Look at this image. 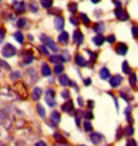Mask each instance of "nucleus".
Masks as SVG:
<instances>
[{
  "mask_svg": "<svg viewBox=\"0 0 138 146\" xmlns=\"http://www.w3.org/2000/svg\"><path fill=\"white\" fill-rule=\"evenodd\" d=\"M16 54V48L14 45H11V43H6L3 48H2V55L6 57V58H9V57H14Z\"/></svg>",
  "mask_w": 138,
  "mask_h": 146,
  "instance_id": "1",
  "label": "nucleus"
},
{
  "mask_svg": "<svg viewBox=\"0 0 138 146\" xmlns=\"http://www.w3.org/2000/svg\"><path fill=\"white\" fill-rule=\"evenodd\" d=\"M40 40L43 42V45H46L48 48H51L54 52H58V46H57V43L52 40L51 37H48L46 35H42V36H40Z\"/></svg>",
  "mask_w": 138,
  "mask_h": 146,
  "instance_id": "2",
  "label": "nucleus"
},
{
  "mask_svg": "<svg viewBox=\"0 0 138 146\" xmlns=\"http://www.w3.org/2000/svg\"><path fill=\"white\" fill-rule=\"evenodd\" d=\"M34 61V55H33L31 51H22V61L19 63L21 66H27V64H31Z\"/></svg>",
  "mask_w": 138,
  "mask_h": 146,
  "instance_id": "3",
  "label": "nucleus"
},
{
  "mask_svg": "<svg viewBox=\"0 0 138 146\" xmlns=\"http://www.w3.org/2000/svg\"><path fill=\"white\" fill-rule=\"evenodd\" d=\"M54 97H55V91L54 90H46V96H45V100H46V104L49 106V108H55V100H54Z\"/></svg>",
  "mask_w": 138,
  "mask_h": 146,
  "instance_id": "4",
  "label": "nucleus"
},
{
  "mask_svg": "<svg viewBox=\"0 0 138 146\" xmlns=\"http://www.w3.org/2000/svg\"><path fill=\"white\" fill-rule=\"evenodd\" d=\"M12 6H14V12L15 14H24L25 12V3L24 2H18V0H14L12 2Z\"/></svg>",
  "mask_w": 138,
  "mask_h": 146,
  "instance_id": "5",
  "label": "nucleus"
},
{
  "mask_svg": "<svg viewBox=\"0 0 138 146\" xmlns=\"http://www.w3.org/2000/svg\"><path fill=\"white\" fill-rule=\"evenodd\" d=\"M114 15H116L117 19H120V21H128V19H129L128 12H126V11H123L122 8H117V9L114 11Z\"/></svg>",
  "mask_w": 138,
  "mask_h": 146,
  "instance_id": "6",
  "label": "nucleus"
},
{
  "mask_svg": "<svg viewBox=\"0 0 138 146\" xmlns=\"http://www.w3.org/2000/svg\"><path fill=\"white\" fill-rule=\"evenodd\" d=\"M89 139H91V142L94 143V145H98V143H101V142L104 140V136L100 134V133H92V131H91Z\"/></svg>",
  "mask_w": 138,
  "mask_h": 146,
  "instance_id": "7",
  "label": "nucleus"
},
{
  "mask_svg": "<svg viewBox=\"0 0 138 146\" xmlns=\"http://www.w3.org/2000/svg\"><path fill=\"white\" fill-rule=\"evenodd\" d=\"M108 79H110V87H111V88H117V87L122 84V76H120V75L111 76V78H108Z\"/></svg>",
  "mask_w": 138,
  "mask_h": 146,
  "instance_id": "8",
  "label": "nucleus"
},
{
  "mask_svg": "<svg viewBox=\"0 0 138 146\" xmlns=\"http://www.w3.org/2000/svg\"><path fill=\"white\" fill-rule=\"evenodd\" d=\"M73 40H74V43H76L77 46L82 45V42H83V35H82L80 30H76V31L73 33Z\"/></svg>",
  "mask_w": 138,
  "mask_h": 146,
  "instance_id": "9",
  "label": "nucleus"
},
{
  "mask_svg": "<svg viewBox=\"0 0 138 146\" xmlns=\"http://www.w3.org/2000/svg\"><path fill=\"white\" fill-rule=\"evenodd\" d=\"M74 61H76L77 66H80V67H86V66H88L86 58H85L83 55H80V54H77V55L74 57Z\"/></svg>",
  "mask_w": 138,
  "mask_h": 146,
  "instance_id": "10",
  "label": "nucleus"
},
{
  "mask_svg": "<svg viewBox=\"0 0 138 146\" xmlns=\"http://www.w3.org/2000/svg\"><path fill=\"white\" fill-rule=\"evenodd\" d=\"M42 88H39V87H36L34 90H33L31 91V98H33V100H34V102H37V100H40V97H42Z\"/></svg>",
  "mask_w": 138,
  "mask_h": 146,
  "instance_id": "11",
  "label": "nucleus"
},
{
  "mask_svg": "<svg viewBox=\"0 0 138 146\" xmlns=\"http://www.w3.org/2000/svg\"><path fill=\"white\" fill-rule=\"evenodd\" d=\"M62 112H67V113H73V102H71V100H67V102H65L64 104H62Z\"/></svg>",
  "mask_w": 138,
  "mask_h": 146,
  "instance_id": "12",
  "label": "nucleus"
},
{
  "mask_svg": "<svg viewBox=\"0 0 138 146\" xmlns=\"http://www.w3.org/2000/svg\"><path fill=\"white\" fill-rule=\"evenodd\" d=\"M49 118H51V122L54 124V125H58V124H60V121H61V115L58 113L57 110H54V112H52Z\"/></svg>",
  "mask_w": 138,
  "mask_h": 146,
  "instance_id": "13",
  "label": "nucleus"
},
{
  "mask_svg": "<svg viewBox=\"0 0 138 146\" xmlns=\"http://www.w3.org/2000/svg\"><path fill=\"white\" fill-rule=\"evenodd\" d=\"M54 23H55V29H57V30H62V29H64V18H62L61 15L55 17Z\"/></svg>",
  "mask_w": 138,
  "mask_h": 146,
  "instance_id": "14",
  "label": "nucleus"
},
{
  "mask_svg": "<svg viewBox=\"0 0 138 146\" xmlns=\"http://www.w3.org/2000/svg\"><path fill=\"white\" fill-rule=\"evenodd\" d=\"M68 40H70V35H68V33H65V31H62L61 35L58 36V42L62 43V45H67Z\"/></svg>",
  "mask_w": 138,
  "mask_h": 146,
  "instance_id": "15",
  "label": "nucleus"
},
{
  "mask_svg": "<svg viewBox=\"0 0 138 146\" xmlns=\"http://www.w3.org/2000/svg\"><path fill=\"white\" fill-rule=\"evenodd\" d=\"M116 52L119 55H125L128 52V46L125 45V43H117V46H116Z\"/></svg>",
  "mask_w": 138,
  "mask_h": 146,
  "instance_id": "16",
  "label": "nucleus"
},
{
  "mask_svg": "<svg viewBox=\"0 0 138 146\" xmlns=\"http://www.w3.org/2000/svg\"><path fill=\"white\" fill-rule=\"evenodd\" d=\"M58 82H60L62 87H67V85L70 84V79L67 75H64V73H61V75H58Z\"/></svg>",
  "mask_w": 138,
  "mask_h": 146,
  "instance_id": "17",
  "label": "nucleus"
},
{
  "mask_svg": "<svg viewBox=\"0 0 138 146\" xmlns=\"http://www.w3.org/2000/svg\"><path fill=\"white\" fill-rule=\"evenodd\" d=\"M25 75L30 78V82H36L37 81V73H36L34 69H28L27 72H25Z\"/></svg>",
  "mask_w": 138,
  "mask_h": 146,
  "instance_id": "18",
  "label": "nucleus"
},
{
  "mask_svg": "<svg viewBox=\"0 0 138 146\" xmlns=\"http://www.w3.org/2000/svg\"><path fill=\"white\" fill-rule=\"evenodd\" d=\"M49 61L57 64V63H64V61H67V60H65L62 55H52V57L49 58Z\"/></svg>",
  "mask_w": 138,
  "mask_h": 146,
  "instance_id": "19",
  "label": "nucleus"
},
{
  "mask_svg": "<svg viewBox=\"0 0 138 146\" xmlns=\"http://www.w3.org/2000/svg\"><path fill=\"white\" fill-rule=\"evenodd\" d=\"M104 40H106V39H104V36H101V35H97V36L92 37V42H94L95 45H98V46H101L104 43Z\"/></svg>",
  "mask_w": 138,
  "mask_h": 146,
  "instance_id": "20",
  "label": "nucleus"
},
{
  "mask_svg": "<svg viewBox=\"0 0 138 146\" xmlns=\"http://www.w3.org/2000/svg\"><path fill=\"white\" fill-rule=\"evenodd\" d=\"M51 73H52V70H51V67L46 63H42V75L43 76H51Z\"/></svg>",
  "mask_w": 138,
  "mask_h": 146,
  "instance_id": "21",
  "label": "nucleus"
},
{
  "mask_svg": "<svg viewBox=\"0 0 138 146\" xmlns=\"http://www.w3.org/2000/svg\"><path fill=\"white\" fill-rule=\"evenodd\" d=\"M27 23H28L27 18H19L16 21V27L18 29H24V27H27Z\"/></svg>",
  "mask_w": 138,
  "mask_h": 146,
  "instance_id": "22",
  "label": "nucleus"
},
{
  "mask_svg": "<svg viewBox=\"0 0 138 146\" xmlns=\"http://www.w3.org/2000/svg\"><path fill=\"white\" fill-rule=\"evenodd\" d=\"M40 5L45 9H51L52 5H54V0H40Z\"/></svg>",
  "mask_w": 138,
  "mask_h": 146,
  "instance_id": "23",
  "label": "nucleus"
},
{
  "mask_svg": "<svg viewBox=\"0 0 138 146\" xmlns=\"http://www.w3.org/2000/svg\"><path fill=\"white\" fill-rule=\"evenodd\" d=\"M100 78H101V79H108V78H110V72H108L107 67H103V69L100 70Z\"/></svg>",
  "mask_w": 138,
  "mask_h": 146,
  "instance_id": "24",
  "label": "nucleus"
},
{
  "mask_svg": "<svg viewBox=\"0 0 138 146\" xmlns=\"http://www.w3.org/2000/svg\"><path fill=\"white\" fill-rule=\"evenodd\" d=\"M104 29H106V25H104L103 23H98L97 25H94V30L98 33V35H101V33L104 31Z\"/></svg>",
  "mask_w": 138,
  "mask_h": 146,
  "instance_id": "25",
  "label": "nucleus"
},
{
  "mask_svg": "<svg viewBox=\"0 0 138 146\" xmlns=\"http://www.w3.org/2000/svg\"><path fill=\"white\" fill-rule=\"evenodd\" d=\"M14 37H15V40L18 43H24V35H22L21 31H16L15 35H14Z\"/></svg>",
  "mask_w": 138,
  "mask_h": 146,
  "instance_id": "26",
  "label": "nucleus"
},
{
  "mask_svg": "<svg viewBox=\"0 0 138 146\" xmlns=\"http://www.w3.org/2000/svg\"><path fill=\"white\" fill-rule=\"evenodd\" d=\"M16 88H18V91H19V94H21V97L22 98H25L27 97V90H25V87H22V85H16Z\"/></svg>",
  "mask_w": 138,
  "mask_h": 146,
  "instance_id": "27",
  "label": "nucleus"
},
{
  "mask_svg": "<svg viewBox=\"0 0 138 146\" xmlns=\"http://www.w3.org/2000/svg\"><path fill=\"white\" fill-rule=\"evenodd\" d=\"M54 72L57 73V75H61V73L64 72V66H62V63H60V64L57 63V66L54 67Z\"/></svg>",
  "mask_w": 138,
  "mask_h": 146,
  "instance_id": "28",
  "label": "nucleus"
},
{
  "mask_svg": "<svg viewBox=\"0 0 138 146\" xmlns=\"http://www.w3.org/2000/svg\"><path fill=\"white\" fill-rule=\"evenodd\" d=\"M36 109H37V113L40 115L43 119H46V113H45V109H43V106H40V104H37L36 106Z\"/></svg>",
  "mask_w": 138,
  "mask_h": 146,
  "instance_id": "29",
  "label": "nucleus"
},
{
  "mask_svg": "<svg viewBox=\"0 0 138 146\" xmlns=\"http://www.w3.org/2000/svg\"><path fill=\"white\" fill-rule=\"evenodd\" d=\"M129 84H131V87H135V85H137V76H135V73H129Z\"/></svg>",
  "mask_w": 138,
  "mask_h": 146,
  "instance_id": "30",
  "label": "nucleus"
},
{
  "mask_svg": "<svg viewBox=\"0 0 138 146\" xmlns=\"http://www.w3.org/2000/svg\"><path fill=\"white\" fill-rule=\"evenodd\" d=\"M28 8H30V11L33 12V14H37V12H39V5H36L34 2H31L28 5Z\"/></svg>",
  "mask_w": 138,
  "mask_h": 146,
  "instance_id": "31",
  "label": "nucleus"
},
{
  "mask_svg": "<svg viewBox=\"0 0 138 146\" xmlns=\"http://www.w3.org/2000/svg\"><path fill=\"white\" fill-rule=\"evenodd\" d=\"M122 70H123V73H131V67H129V64H128V61H123L122 63Z\"/></svg>",
  "mask_w": 138,
  "mask_h": 146,
  "instance_id": "32",
  "label": "nucleus"
},
{
  "mask_svg": "<svg viewBox=\"0 0 138 146\" xmlns=\"http://www.w3.org/2000/svg\"><path fill=\"white\" fill-rule=\"evenodd\" d=\"M82 115H83V118L86 119V121H89V119H92V118H94V115H92V112H91V110H86V112H82Z\"/></svg>",
  "mask_w": 138,
  "mask_h": 146,
  "instance_id": "33",
  "label": "nucleus"
},
{
  "mask_svg": "<svg viewBox=\"0 0 138 146\" xmlns=\"http://www.w3.org/2000/svg\"><path fill=\"white\" fill-rule=\"evenodd\" d=\"M68 11L71 12V14L77 12V3H68Z\"/></svg>",
  "mask_w": 138,
  "mask_h": 146,
  "instance_id": "34",
  "label": "nucleus"
},
{
  "mask_svg": "<svg viewBox=\"0 0 138 146\" xmlns=\"http://www.w3.org/2000/svg\"><path fill=\"white\" fill-rule=\"evenodd\" d=\"M80 19L83 21V24H85V25H89V24H91L89 18H88V15H85V14H80Z\"/></svg>",
  "mask_w": 138,
  "mask_h": 146,
  "instance_id": "35",
  "label": "nucleus"
},
{
  "mask_svg": "<svg viewBox=\"0 0 138 146\" xmlns=\"http://www.w3.org/2000/svg\"><path fill=\"white\" fill-rule=\"evenodd\" d=\"M125 134H126V136H132V134H134V128H132V125H128V127L125 128Z\"/></svg>",
  "mask_w": 138,
  "mask_h": 146,
  "instance_id": "36",
  "label": "nucleus"
},
{
  "mask_svg": "<svg viewBox=\"0 0 138 146\" xmlns=\"http://www.w3.org/2000/svg\"><path fill=\"white\" fill-rule=\"evenodd\" d=\"M120 97L123 98V100H126V102H131V100H132V97H131V96H128L125 91H122V92H120Z\"/></svg>",
  "mask_w": 138,
  "mask_h": 146,
  "instance_id": "37",
  "label": "nucleus"
},
{
  "mask_svg": "<svg viewBox=\"0 0 138 146\" xmlns=\"http://www.w3.org/2000/svg\"><path fill=\"white\" fill-rule=\"evenodd\" d=\"M39 51L42 52V54H46V55H49V51H48V46H45V45H42V46H39Z\"/></svg>",
  "mask_w": 138,
  "mask_h": 146,
  "instance_id": "38",
  "label": "nucleus"
},
{
  "mask_svg": "<svg viewBox=\"0 0 138 146\" xmlns=\"http://www.w3.org/2000/svg\"><path fill=\"white\" fill-rule=\"evenodd\" d=\"M83 127H85V130H86L88 133H91V131H92V125H91V122H89V121H85Z\"/></svg>",
  "mask_w": 138,
  "mask_h": 146,
  "instance_id": "39",
  "label": "nucleus"
},
{
  "mask_svg": "<svg viewBox=\"0 0 138 146\" xmlns=\"http://www.w3.org/2000/svg\"><path fill=\"white\" fill-rule=\"evenodd\" d=\"M0 67H3V69H6V70H11V66H9L8 63H5L3 60H0Z\"/></svg>",
  "mask_w": 138,
  "mask_h": 146,
  "instance_id": "40",
  "label": "nucleus"
},
{
  "mask_svg": "<svg viewBox=\"0 0 138 146\" xmlns=\"http://www.w3.org/2000/svg\"><path fill=\"white\" fill-rule=\"evenodd\" d=\"M61 97H62V98H65V100H68V98H70V92H68L67 90L62 91V92H61Z\"/></svg>",
  "mask_w": 138,
  "mask_h": 146,
  "instance_id": "41",
  "label": "nucleus"
},
{
  "mask_svg": "<svg viewBox=\"0 0 138 146\" xmlns=\"http://www.w3.org/2000/svg\"><path fill=\"white\" fill-rule=\"evenodd\" d=\"M54 137L57 139L58 142H65V139H62V136L60 134V133H55V134H54Z\"/></svg>",
  "mask_w": 138,
  "mask_h": 146,
  "instance_id": "42",
  "label": "nucleus"
},
{
  "mask_svg": "<svg viewBox=\"0 0 138 146\" xmlns=\"http://www.w3.org/2000/svg\"><path fill=\"white\" fill-rule=\"evenodd\" d=\"M19 76H21V73H19V72H12L11 73V79H18Z\"/></svg>",
  "mask_w": 138,
  "mask_h": 146,
  "instance_id": "43",
  "label": "nucleus"
},
{
  "mask_svg": "<svg viewBox=\"0 0 138 146\" xmlns=\"http://www.w3.org/2000/svg\"><path fill=\"white\" fill-rule=\"evenodd\" d=\"M132 35H134V37L138 39V25H134L132 27Z\"/></svg>",
  "mask_w": 138,
  "mask_h": 146,
  "instance_id": "44",
  "label": "nucleus"
},
{
  "mask_svg": "<svg viewBox=\"0 0 138 146\" xmlns=\"http://www.w3.org/2000/svg\"><path fill=\"white\" fill-rule=\"evenodd\" d=\"M3 39H5V29L0 27V43L3 42Z\"/></svg>",
  "mask_w": 138,
  "mask_h": 146,
  "instance_id": "45",
  "label": "nucleus"
},
{
  "mask_svg": "<svg viewBox=\"0 0 138 146\" xmlns=\"http://www.w3.org/2000/svg\"><path fill=\"white\" fill-rule=\"evenodd\" d=\"M114 40H116V37H114L113 35H110V36L107 37V42H108V43H114Z\"/></svg>",
  "mask_w": 138,
  "mask_h": 146,
  "instance_id": "46",
  "label": "nucleus"
},
{
  "mask_svg": "<svg viewBox=\"0 0 138 146\" xmlns=\"http://www.w3.org/2000/svg\"><path fill=\"white\" fill-rule=\"evenodd\" d=\"M126 146H138V145H137V142H135V140H132V139H129L128 143H126Z\"/></svg>",
  "mask_w": 138,
  "mask_h": 146,
  "instance_id": "47",
  "label": "nucleus"
},
{
  "mask_svg": "<svg viewBox=\"0 0 138 146\" xmlns=\"http://www.w3.org/2000/svg\"><path fill=\"white\" fill-rule=\"evenodd\" d=\"M70 23L73 24V25H77V24H79V21H77V18H74V17H71V18H70Z\"/></svg>",
  "mask_w": 138,
  "mask_h": 146,
  "instance_id": "48",
  "label": "nucleus"
},
{
  "mask_svg": "<svg viewBox=\"0 0 138 146\" xmlns=\"http://www.w3.org/2000/svg\"><path fill=\"white\" fill-rule=\"evenodd\" d=\"M122 136H123V130L119 128V130H117V134H116V139H120Z\"/></svg>",
  "mask_w": 138,
  "mask_h": 146,
  "instance_id": "49",
  "label": "nucleus"
},
{
  "mask_svg": "<svg viewBox=\"0 0 138 146\" xmlns=\"http://www.w3.org/2000/svg\"><path fill=\"white\" fill-rule=\"evenodd\" d=\"M54 146H70L67 142H58V143H55Z\"/></svg>",
  "mask_w": 138,
  "mask_h": 146,
  "instance_id": "50",
  "label": "nucleus"
},
{
  "mask_svg": "<svg viewBox=\"0 0 138 146\" xmlns=\"http://www.w3.org/2000/svg\"><path fill=\"white\" fill-rule=\"evenodd\" d=\"M34 146H48V145H46V142H42V140H40V142H36Z\"/></svg>",
  "mask_w": 138,
  "mask_h": 146,
  "instance_id": "51",
  "label": "nucleus"
},
{
  "mask_svg": "<svg viewBox=\"0 0 138 146\" xmlns=\"http://www.w3.org/2000/svg\"><path fill=\"white\" fill-rule=\"evenodd\" d=\"M49 14H52V15H57V14H60V9H51Z\"/></svg>",
  "mask_w": 138,
  "mask_h": 146,
  "instance_id": "52",
  "label": "nucleus"
},
{
  "mask_svg": "<svg viewBox=\"0 0 138 146\" xmlns=\"http://www.w3.org/2000/svg\"><path fill=\"white\" fill-rule=\"evenodd\" d=\"M113 3L117 6V8H120V6H122V2H120V0H113Z\"/></svg>",
  "mask_w": 138,
  "mask_h": 146,
  "instance_id": "53",
  "label": "nucleus"
},
{
  "mask_svg": "<svg viewBox=\"0 0 138 146\" xmlns=\"http://www.w3.org/2000/svg\"><path fill=\"white\" fill-rule=\"evenodd\" d=\"M68 85H70L71 88H74V90H77V85H76V82H73V81H70V84H68Z\"/></svg>",
  "mask_w": 138,
  "mask_h": 146,
  "instance_id": "54",
  "label": "nucleus"
},
{
  "mask_svg": "<svg viewBox=\"0 0 138 146\" xmlns=\"http://www.w3.org/2000/svg\"><path fill=\"white\" fill-rule=\"evenodd\" d=\"M74 119H76V125H77V127H80V118H79V116H76Z\"/></svg>",
  "mask_w": 138,
  "mask_h": 146,
  "instance_id": "55",
  "label": "nucleus"
},
{
  "mask_svg": "<svg viewBox=\"0 0 138 146\" xmlns=\"http://www.w3.org/2000/svg\"><path fill=\"white\" fill-rule=\"evenodd\" d=\"M88 108H89V109L94 108V102H92V100H89V102H88Z\"/></svg>",
  "mask_w": 138,
  "mask_h": 146,
  "instance_id": "56",
  "label": "nucleus"
},
{
  "mask_svg": "<svg viewBox=\"0 0 138 146\" xmlns=\"http://www.w3.org/2000/svg\"><path fill=\"white\" fill-rule=\"evenodd\" d=\"M85 85H86V87H88V85H91V79H89V78L85 79Z\"/></svg>",
  "mask_w": 138,
  "mask_h": 146,
  "instance_id": "57",
  "label": "nucleus"
},
{
  "mask_svg": "<svg viewBox=\"0 0 138 146\" xmlns=\"http://www.w3.org/2000/svg\"><path fill=\"white\" fill-rule=\"evenodd\" d=\"M77 103H79V104H80V106L83 104V100H82V97H79V98H77Z\"/></svg>",
  "mask_w": 138,
  "mask_h": 146,
  "instance_id": "58",
  "label": "nucleus"
},
{
  "mask_svg": "<svg viewBox=\"0 0 138 146\" xmlns=\"http://www.w3.org/2000/svg\"><path fill=\"white\" fill-rule=\"evenodd\" d=\"M91 2H92V3H100L101 0H91Z\"/></svg>",
  "mask_w": 138,
  "mask_h": 146,
  "instance_id": "59",
  "label": "nucleus"
},
{
  "mask_svg": "<svg viewBox=\"0 0 138 146\" xmlns=\"http://www.w3.org/2000/svg\"><path fill=\"white\" fill-rule=\"evenodd\" d=\"M79 146H82V145H79Z\"/></svg>",
  "mask_w": 138,
  "mask_h": 146,
  "instance_id": "60",
  "label": "nucleus"
},
{
  "mask_svg": "<svg viewBox=\"0 0 138 146\" xmlns=\"http://www.w3.org/2000/svg\"><path fill=\"white\" fill-rule=\"evenodd\" d=\"M0 2H2V0H0Z\"/></svg>",
  "mask_w": 138,
  "mask_h": 146,
  "instance_id": "61",
  "label": "nucleus"
}]
</instances>
